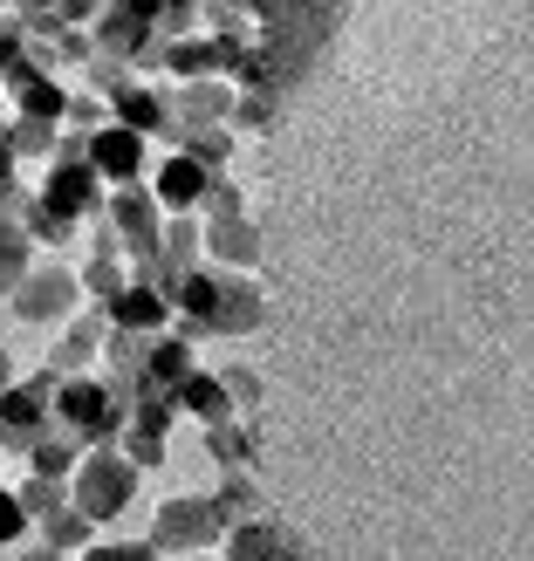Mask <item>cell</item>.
I'll return each mask as SVG.
<instances>
[{
  "mask_svg": "<svg viewBox=\"0 0 534 561\" xmlns=\"http://www.w3.org/2000/svg\"><path fill=\"white\" fill-rule=\"evenodd\" d=\"M27 267H35V240H27L21 227H8L0 233V295H14L27 280Z\"/></svg>",
  "mask_w": 534,
  "mask_h": 561,
  "instance_id": "83f0119b",
  "label": "cell"
},
{
  "mask_svg": "<svg viewBox=\"0 0 534 561\" xmlns=\"http://www.w3.org/2000/svg\"><path fill=\"white\" fill-rule=\"evenodd\" d=\"M8 145H14V164H21V158H55V145H63V124L8 117Z\"/></svg>",
  "mask_w": 534,
  "mask_h": 561,
  "instance_id": "4316f807",
  "label": "cell"
},
{
  "mask_svg": "<svg viewBox=\"0 0 534 561\" xmlns=\"http://www.w3.org/2000/svg\"><path fill=\"white\" fill-rule=\"evenodd\" d=\"M172 145H179V158H192L200 172H213V179H219V164L234 158V130H227V124H206V130L179 124V137H172Z\"/></svg>",
  "mask_w": 534,
  "mask_h": 561,
  "instance_id": "7402d4cb",
  "label": "cell"
},
{
  "mask_svg": "<svg viewBox=\"0 0 534 561\" xmlns=\"http://www.w3.org/2000/svg\"><path fill=\"white\" fill-rule=\"evenodd\" d=\"M82 145L90 137L82 130H63V145H55V158H48V179H42V192L35 199L55 213V219H69V227H90V219H103V179L90 172V158H82Z\"/></svg>",
  "mask_w": 534,
  "mask_h": 561,
  "instance_id": "3957f363",
  "label": "cell"
},
{
  "mask_svg": "<svg viewBox=\"0 0 534 561\" xmlns=\"http://www.w3.org/2000/svg\"><path fill=\"white\" fill-rule=\"evenodd\" d=\"M76 561H158L151 541H96L90 554H76Z\"/></svg>",
  "mask_w": 534,
  "mask_h": 561,
  "instance_id": "d590c367",
  "label": "cell"
},
{
  "mask_svg": "<svg viewBox=\"0 0 534 561\" xmlns=\"http://www.w3.org/2000/svg\"><path fill=\"white\" fill-rule=\"evenodd\" d=\"M103 335H110V316H103V308L76 316L69 335H63V350H48V370H55V377H90V356L103 350Z\"/></svg>",
  "mask_w": 534,
  "mask_h": 561,
  "instance_id": "ac0fdd59",
  "label": "cell"
},
{
  "mask_svg": "<svg viewBox=\"0 0 534 561\" xmlns=\"http://www.w3.org/2000/svg\"><path fill=\"white\" fill-rule=\"evenodd\" d=\"M103 219H110V233H117L124 261H145L151 247H158V233H164V213L151 199V185H117V192H110V206H103Z\"/></svg>",
  "mask_w": 534,
  "mask_h": 561,
  "instance_id": "9c48e42d",
  "label": "cell"
},
{
  "mask_svg": "<svg viewBox=\"0 0 534 561\" xmlns=\"http://www.w3.org/2000/svg\"><path fill=\"white\" fill-rule=\"evenodd\" d=\"M172 308H179L185 343H200V335H254L268 322V295L247 274H227V267H192L172 288Z\"/></svg>",
  "mask_w": 534,
  "mask_h": 561,
  "instance_id": "7a4b0ae2",
  "label": "cell"
},
{
  "mask_svg": "<svg viewBox=\"0 0 534 561\" xmlns=\"http://www.w3.org/2000/svg\"><path fill=\"white\" fill-rule=\"evenodd\" d=\"M117 453H124V459H130L137 472H145V466H158V459H164V438H158V432H145V425H124Z\"/></svg>",
  "mask_w": 534,
  "mask_h": 561,
  "instance_id": "d6a6232c",
  "label": "cell"
},
{
  "mask_svg": "<svg viewBox=\"0 0 534 561\" xmlns=\"http://www.w3.org/2000/svg\"><path fill=\"white\" fill-rule=\"evenodd\" d=\"M234 90L219 76H200V82H179L172 90V117L179 124H192V130H206V124H234Z\"/></svg>",
  "mask_w": 534,
  "mask_h": 561,
  "instance_id": "2e32d148",
  "label": "cell"
},
{
  "mask_svg": "<svg viewBox=\"0 0 534 561\" xmlns=\"http://www.w3.org/2000/svg\"><path fill=\"white\" fill-rule=\"evenodd\" d=\"M288 561H308V548H302V541H295V554H288Z\"/></svg>",
  "mask_w": 534,
  "mask_h": 561,
  "instance_id": "ee69618b",
  "label": "cell"
},
{
  "mask_svg": "<svg viewBox=\"0 0 534 561\" xmlns=\"http://www.w3.org/2000/svg\"><path fill=\"white\" fill-rule=\"evenodd\" d=\"M55 425H63L82 453H96V445H117L124 425H130V411L110 398V383L103 377H63V390H55Z\"/></svg>",
  "mask_w": 534,
  "mask_h": 561,
  "instance_id": "277c9868",
  "label": "cell"
},
{
  "mask_svg": "<svg viewBox=\"0 0 534 561\" xmlns=\"http://www.w3.org/2000/svg\"><path fill=\"white\" fill-rule=\"evenodd\" d=\"M14 500H21V514L42 527L48 514H63V507H69V480H27V486H14Z\"/></svg>",
  "mask_w": 534,
  "mask_h": 561,
  "instance_id": "f1b7e54d",
  "label": "cell"
},
{
  "mask_svg": "<svg viewBox=\"0 0 534 561\" xmlns=\"http://www.w3.org/2000/svg\"><path fill=\"white\" fill-rule=\"evenodd\" d=\"M219 383H227V398H234V411H247V404H261V377H254V370H240V363H234V370H219Z\"/></svg>",
  "mask_w": 534,
  "mask_h": 561,
  "instance_id": "8d00e7d4",
  "label": "cell"
},
{
  "mask_svg": "<svg viewBox=\"0 0 534 561\" xmlns=\"http://www.w3.org/2000/svg\"><path fill=\"white\" fill-rule=\"evenodd\" d=\"M82 158H90V172L103 185H137L145 179V137L124 130V124H103L90 130V145H82Z\"/></svg>",
  "mask_w": 534,
  "mask_h": 561,
  "instance_id": "8fae6325",
  "label": "cell"
},
{
  "mask_svg": "<svg viewBox=\"0 0 534 561\" xmlns=\"http://www.w3.org/2000/svg\"><path fill=\"white\" fill-rule=\"evenodd\" d=\"M14 8H21V0H0V14H14Z\"/></svg>",
  "mask_w": 534,
  "mask_h": 561,
  "instance_id": "f6af8a7d",
  "label": "cell"
},
{
  "mask_svg": "<svg viewBox=\"0 0 534 561\" xmlns=\"http://www.w3.org/2000/svg\"><path fill=\"white\" fill-rule=\"evenodd\" d=\"M55 390H63V377L55 370H35L0 390V453H35V438L48 432V411H55Z\"/></svg>",
  "mask_w": 534,
  "mask_h": 561,
  "instance_id": "ba28073f",
  "label": "cell"
},
{
  "mask_svg": "<svg viewBox=\"0 0 534 561\" xmlns=\"http://www.w3.org/2000/svg\"><path fill=\"white\" fill-rule=\"evenodd\" d=\"M110 124H124V130H137V137H164V145L179 137L172 96H164V90H145V82H130L124 96H110Z\"/></svg>",
  "mask_w": 534,
  "mask_h": 561,
  "instance_id": "5bb4252c",
  "label": "cell"
},
{
  "mask_svg": "<svg viewBox=\"0 0 534 561\" xmlns=\"http://www.w3.org/2000/svg\"><path fill=\"white\" fill-rule=\"evenodd\" d=\"M8 227H21V219H14V213H0V233H8Z\"/></svg>",
  "mask_w": 534,
  "mask_h": 561,
  "instance_id": "7bdbcfd3",
  "label": "cell"
},
{
  "mask_svg": "<svg viewBox=\"0 0 534 561\" xmlns=\"http://www.w3.org/2000/svg\"><path fill=\"white\" fill-rule=\"evenodd\" d=\"M27 466H35V480H76V466H82V445L48 417V432L35 438V453H27Z\"/></svg>",
  "mask_w": 534,
  "mask_h": 561,
  "instance_id": "44dd1931",
  "label": "cell"
},
{
  "mask_svg": "<svg viewBox=\"0 0 534 561\" xmlns=\"http://www.w3.org/2000/svg\"><path fill=\"white\" fill-rule=\"evenodd\" d=\"M200 0H158V42H192Z\"/></svg>",
  "mask_w": 534,
  "mask_h": 561,
  "instance_id": "4dcf8cb0",
  "label": "cell"
},
{
  "mask_svg": "<svg viewBox=\"0 0 534 561\" xmlns=\"http://www.w3.org/2000/svg\"><path fill=\"white\" fill-rule=\"evenodd\" d=\"M21 561H69V554H55L48 541H35V548H21Z\"/></svg>",
  "mask_w": 534,
  "mask_h": 561,
  "instance_id": "60d3db41",
  "label": "cell"
},
{
  "mask_svg": "<svg viewBox=\"0 0 534 561\" xmlns=\"http://www.w3.org/2000/svg\"><path fill=\"white\" fill-rule=\"evenodd\" d=\"M21 322H69L82 308V280L69 267H27V280L8 295Z\"/></svg>",
  "mask_w": 534,
  "mask_h": 561,
  "instance_id": "30bf717a",
  "label": "cell"
},
{
  "mask_svg": "<svg viewBox=\"0 0 534 561\" xmlns=\"http://www.w3.org/2000/svg\"><path fill=\"white\" fill-rule=\"evenodd\" d=\"M8 383H21V377H14V356L0 350V390H8Z\"/></svg>",
  "mask_w": 534,
  "mask_h": 561,
  "instance_id": "b9f144b4",
  "label": "cell"
},
{
  "mask_svg": "<svg viewBox=\"0 0 534 561\" xmlns=\"http://www.w3.org/2000/svg\"><path fill=\"white\" fill-rule=\"evenodd\" d=\"M27 62V27H21V14H0V76H14Z\"/></svg>",
  "mask_w": 534,
  "mask_h": 561,
  "instance_id": "836d02e7",
  "label": "cell"
},
{
  "mask_svg": "<svg viewBox=\"0 0 534 561\" xmlns=\"http://www.w3.org/2000/svg\"><path fill=\"white\" fill-rule=\"evenodd\" d=\"M295 554V535L281 520H234L227 541H219V561H288Z\"/></svg>",
  "mask_w": 534,
  "mask_h": 561,
  "instance_id": "9a60e30c",
  "label": "cell"
},
{
  "mask_svg": "<svg viewBox=\"0 0 534 561\" xmlns=\"http://www.w3.org/2000/svg\"><path fill=\"white\" fill-rule=\"evenodd\" d=\"M21 233H27V240H48V247H63L76 227H69V219H55L42 199H27V213H21Z\"/></svg>",
  "mask_w": 534,
  "mask_h": 561,
  "instance_id": "1f68e13d",
  "label": "cell"
},
{
  "mask_svg": "<svg viewBox=\"0 0 534 561\" xmlns=\"http://www.w3.org/2000/svg\"><path fill=\"white\" fill-rule=\"evenodd\" d=\"M206 459H213L219 472H247V466L261 459L254 425H240V417H227V425H206Z\"/></svg>",
  "mask_w": 534,
  "mask_h": 561,
  "instance_id": "ffe728a7",
  "label": "cell"
},
{
  "mask_svg": "<svg viewBox=\"0 0 534 561\" xmlns=\"http://www.w3.org/2000/svg\"><path fill=\"white\" fill-rule=\"evenodd\" d=\"M0 185H14V145H8V117H0Z\"/></svg>",
  "mask_w": 534,
  "mask_h": 561,
  "instance_id": "ab89813d",
  "label": "cell"
},
{
  "mask_svg": "<svg viewBox=\"0 0 534 561\" xmlns=\"http://www.w3.org/2000/svg\"><path fill=\"white\" fill-rule=\"evenodd\" d=\"M63 124H76L82 137H90V130H103L110 117H103V103H96V96H69V117H63Z\"/></svg>",
  "mask_w": 534,
  "mask_h": 561,
  "instance_id": "f35d334b",
  "label": "cell"
},
{
  "mask_svg": "<svg viewBox=\"0 0 534 561\" xmlns=\"http://www.w3.org/2000/svg\"><path fill=\"white\" fill-rule=\"evenodd\" d=\"M200 363H192V343L185 335H158L151 343V356H145V383H158V390H179Z\"/></svg>",
  "mask_w": 534,
  "mask_h": 561,
  "instance_id": "603a6c76",
  "label": "cell"
},
{
  "mask_svg": "<svg viewBox=\"0 0 534 561\" xmlns=\"http://www.w3.org/2000/svg\"><path fill=\"white\" fill-rule=\"evenodd\" d=\"M0 90H8L14 117H35V124H63V117H69V96H63V82H55L42 62H21L14 76H0Z\"/></svg>",
  "mask_w": 534,
  "mask_h": 561,
  "instance_id": "7c38bea8",
  "label": "cell"
},
{
  "mask_svg": "<svg viewBox=\"0 0 534 561\" xmlns=\"http://www.w3.org/2000/svg\"><path fill=\"white\" fill-rule=\"evenodd\" d=\"M247 14H261V35H254V55L268 69V90L288 96L295 82L322 62V48L336 35V21H343V0H219L206 8V21H219V35L247 48Z\"/></svg>",
  "mask_w": 534,
  "mask_h": 561,
  "instance_id": "6da1fadb",
  "label": "cell"
},
{
  "mask_svg": "<svg viewBox=\"0 0 534 561\" xmlns=\"http://www.w3.org/2000/svg\"><path fill=\"white\" fill-rule=\"evenodd\" d=\"M172 398H179V411L200 417V425H227L234 417V398H227V383H219V370H192Z\"/></svg>",
  "mask_w": 534,
  "mask_h": 561,
  "instance_id": "d6986e66",
  "label": "cell"
},
{
  "mask_svg": "<svg viewBox=\"0 0 534 561\" xmlns=\"http://www.w3.org/2000/svg\"><path fill=\"white\" fill-rule=\"evenodd\" d=\"M274 117H281L274 96H254V90H247V96L234 103V124H240V130H274Z\"/></svg>",
  "mask_w": 534,
  "mask_h": 561,
  "instance_id": "e575fe53",
  "label": "cell"
},
{
  "mask_svg": "<svg viewBox=\"0 0 534 561\" xmlns=\"http://www.w3.org/2000/svg\"><path fill=\"white\" fill-rule=\"evenodd\" d=\"M42 541H48L55 554H90V548H96V527L82 520L76 507H63V514H48V520H42Z\"/></svg>",
  "mask_w": 534,
  "mask_h": 561,
  "instance_id": "d4e9b609",
  "label": "cell"
},
{
  "mask_svg": "<svg viewBox=\"0 0 534 561\" xmlns=\"http://www.w3.org/2000/svg\"><path fill=\"white\" fill-rule=\"evenodd\" d=\"M213 500H219V507H227L234 520H261V514H268V507H261V493H254V480H247V472H219Z\"/></svg>",
  "mask_w": 534,
  "mask_h": 561,
  "instance_id": "f546056e",
  "label": "cell"
},
{
  "mask_svg": "<svg viewBox=\"0 0 534 561\" xmlns=\"http://www.w3.org/2000/svg\"><path fill=\"white\" fill-rule=\"evenodd\" d=\"M200 240H206V267H254L261 261V227L247 219L240 192L227 179H213L206 206H200Z\"/></svg>",
  "mask_w": 534,
  "mask_h": 561,
  "instance_id": "8992f818",
  "label": "cell"
},
{
  "mask_svg": "<svg viewBox=\"0 0 534 561\" xmlns=\"http://www.w3.org/2000/svg\"><path fill=\"white\" fill-rule=\"evenodd\" d=\"M76 280H82V295H90L96 308H110V301L130 288V261L124 254H96V247H90V267H82Z\"/></svg>",
  "mask_w": 534,
  "mask_h": 561,
  "instance_id": "cb8c5ba5",
  "label": "cell"
},
{
  "mask_svg": "<svg viewBox=\"0 0 534 561\" xmlns=\"http://www.w3.org/2000/svg\"><path fill=\"white\" fill-rule=\"evenodd\" d=\"M27 527H35V520L21 514V500H14V486H0V548H8V541H21Z\"/></svg>",
  "mask_w": 534,
  "mask_h": 561,
  "instance_id": "74e56055",
  "label": "cell"
},
{
  "mask_svg": "<svg viewBox=\"0 0 534 561\" xmlns=\"http://www.w3.org/2000/svg\"><path fill=\"white\" fill-rule=\"evenodd\" d=\"M137 500V466L117 453V445H96V453H82L76 480H69V507L90 520V527H110L124 507Z\"/></svg>",
  "mask_w": 534,
  "mask_h": 561,
  "instance_id": "5b68a950",
  "label": "cell"
},
{
  "mask_svg": "<svg viewBox=\"0 0 534 561\" xmlns=\"http://www.w3.org/2000/svg\"><path fill=\"white\" fill-rule=\"evenodd\" d=\"M110 329H124V335H164V322H172V301H164L158 288H145V280H130V288L103 308Z\"/></svg>",
  "mask_w": 534,
  "mask_h": 561,
  "instance_id": "e0dca14e",
  "label": "cell"
},
{
  "mask_svg": "<svg viewBox=\"0 0 534 561\" xmlns=\"http://www.w3.org/2000/svg\"><path fill=\"white\" fill-rule=\"evenodd\" d=\"M206 192H213V172H200L192 158H158V179H151V199H158V213H172V219H185V213H200L206 206Z\"/></svg>",
  "mask_w": 534,
  "mask_h": 561,
  "instance_id": "4fadbf2b",
  "label": "cell"
},
{
  "mask_svg": "<svg viewBox=\"0 0 534 561\" xmlns=\"http://www.w3.org/2000/svg\"><path fill=\"white\" fill-rule=\"evenodd\" d=\"M227 527H234V514L213 493H179L151 514V548L158 554H200V548L227 541Z\"/></svg>",
  "mask_w": 534,
  "mask_h": 561,
  "instance_id": "52a82bcc",
  "label": "cell"
},
{
  "mask_svg": "<svg viewBox=\"0 0 534 561\" xmlns=\"http://www.w3.org/2000/svg\"><path fill=\"white\" fill-rule=\"evenodd\" d=\"M172 417H179V398H172V390L145 383V390L130 398V425H145V432H158V438H172Z\"/></svg>",
  "mask_w": 534,
  "mask_h": 561,
  "instance_id": "484cf974",
  "label": "cell"
}]
</instances>
